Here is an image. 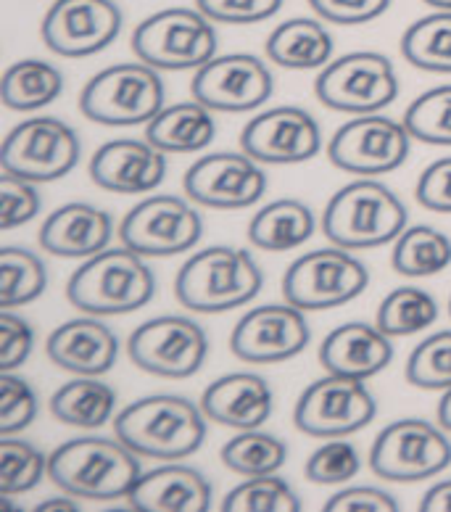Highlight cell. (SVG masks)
Wrapping results in <instances>:
<instances>
[{
    "label": "cell",
    "mask_w": 451,
    "mask_h": 512,
    "mask_svg": "<svg viewBox=\"0 0 451 512\" xmlns=\"http://www.w3.org/2000/svg\"><path fill=\"white\" fill-rule=\"evenodd\" d=\"M317 101L341 114H378L399 98V77L391 59L375 51H354L322 66L314 82Z\"/></svg>",
    "instance_id": "cell-8"
},
{
    "label": "cell",
    "mask_w": 451,
    "mask_h": 512,
    "mask_svg": "<svg viewBox=\"0 0 451 512\" xmlns=\"http://www.w3.org/2000/svg\"><path fill=\"white\" fill-rule=\"evenodd\" d=\"M333 35L325 30L320 19L296 16L277 24L267 37V59L283 69H322L333 61Z\"/></svg>",
    "instance_id": "cell-28"
},
{
    "label": "cell",
    "mask_w": 451,
    "mask_h": 512,
    "mask_svg": "<svg viewBox=\"0 0 451 512\" xmlns=\"http://www.w3.org/2000/svg\"><path fill=\"white\" fill-rule=\"evenodd\" d=\"M407 381L425 391L451 388V330L422 338L407 359Z\"/></svg>",
    "instance_id": "cell-40"
},
{
    "label": "cell",
    "mask_w": 451,
    "mask_h": 512,
    "mask_svg": "<svg viewBox=\"0 0 451 512\" xmlns=\"http://www.w3.org/2000/svg\"><path fill=\"white\" fill-rule=\"evenodd\" d=\"M436 415H438V425H441L444 431L451 433V388H446L444 396H441Z\"/></svg>",
    "instance_id": "cell-50"
},
{
    "label": "cell",
    "mask_w": 451,
    "mask_h": 512,
    "mask_svg": "<svg viewBox=\"0 0 451 512\" xmlns=\"http://www.w3.org/2000/svg\"><path fill=\"white\" fill-rule=\"evenodd\" d=\"M211 22L259 24L267 22L283 8V0H196Z\"/></svg>",
    "instance_id": "cell-45"
},
{
    "label": "cell",
    "mask_w": 451,
    "mask_h": 512,
    "mask_svg": "<svg viewBox=\"0 0 451 512\" xmlns=\"http://www.w3.org/2000/svg\"><path fill=\"white\" fill-rule=\"evenodd\" d=\"M127 354L132 365L143 373L180 381L204 367L209 357V336L190 317L161 315L132 330Z\"/></svg>",
    "instance_id": "cell-12"
},
{
    "label": "cell",
    "mask_w": 451,
    "mask_h": 512,
    "mask_svg": "<svg viewBox=\"0 0 451 512\" xmlns=\"http://www.w3.org/2000/svg\"><path fill=\"white\" fill-rule=\"evenodd\" d=\"M45 288L48 270L35 251L19 246H6L0 251V307H27L43 296Z\"/></svg>",
    "instance_id": "cell-35"
},
{
    "label": "cell",
    "mask_w": 451,
    "mask_h": 512,
    "mask_svg": "<svg viewBox=\"0 0 451 512\" xmlns=\"http://www.w3.org/2000/svg\"><path fill=\"white\" fill-rule=\"evenodd\" d=\"M64 90V74L48 61L22 59L8 66L0 85V96L6 109L37 111L53 103Z\"/></svg>",
    "instance_id": "cell-31"
},
{
    "label": "cell",
    "mask_w": 451,
    "mask_h": 512,
    "mask_svg": "<svg viewBox=\"0 0 451 512\" xmlns=\"http://www.w3.org/2000/svg\"><path fill=\"white\" fill-rule=\"evenodd\" d=\"M219 40L214 22L201 8H164L135 27L132 51L138 61L159 72L201 69L217 56Z\"/></svg>",
    "instance_id": "cell-7"
},
{
    "label": "cell",
    "mask_w": 451,
    "mask_h": 512,
    "mask_svg": "<svg viewBox=\"0 0 451 512\" xmlns=\"http://www.w3.org/2000/svg\"><path fill=\"white\" fill-rule=\"evenodd\" d=\"M325 512H399V502L383 489L349 486L328 499Z\"/></svg>",
    "instance_id": "cell-48"
},
{
    "label": "cell",
    "mask_w": 451,
    "mask_h": 512,
    "mask_svg": "<svg viewBox=\"0 0 451 512\" xmlns=\"http://www.w3.org/2000/svg\"><path fill=\"white\" fill-rule=\"evenodd\" d=\"M420 512H451V478L428 489L420 502Z\"/></svg>",
    "instance_id": "cell-49"
},
{
    "label": "cell",
    "mask_w": 451,
    "mask_h": 512,
    "mask_svg": "<svg viewBox=\"0 0 451 512\" xmlns=\"http://www.w3.org/2000/svg\"><path fill=\"white\" fill-rule=\"evenodd\" d=\"M211 497V483L196 468L169 462L143 473L127 502L138 512H206Z\"/></svg>",
    "instance_id": "cell-26"
},
{
    "label": "cell",
    "mask_w": 451,
    "mask_h": 512,
    "mask_svg": "<svg viewBox=\"0 0 451 512\" xmlns=\"http://www.w3.org/2000/svg\"><path fill=\"white\" fill-rule=\"evenodd\" d=\"M35 185L37 183H32V180L3 172V177H0V222H3V230L27 225L40 214L43 198H40V191Z\"/></svg>",
    "instance_id": "cell-43"
},
{
    "label": "cell",
    "mask_w": 451,
    "mask_h": 512,
    "mask_svg": "<svg viewBox=\"0 0 451 512\" xmlns=\"http://www.w3.org/2000/svg\"><path fill=\"white\" fill-rule=\"evenodd\" d=\"M312 341L304 309L285 304H264L238 320L230 336V352L248 365H277L299 357Z\"/></svg>",
    "instance_id": "cell-19"
},
{
    "label": "cell",
    "mask_w": 451,
    "mask_h": 512,
    "mask_svg": "<svg viewBox=\"0 0 451 512\" xmlns=\"http://www.w3.org/2000/svg\"><path fill=\"white\" fill-rule=\"evenodd\" d=\"M438 320V301L433 293L417 286L393 288L386 299L380 301L375 325L386 336H417Z\"/></svg>",
    "instance_id": "cell-34"
},
{
    "label": "cell",
    "mask_w": 451,
    "mask_h": 512,
    "mask_svg": "<svg viewBox=\"0 0 451 512\" xmlns=\"http://www.w3.org/2000/svg\"><path fill=\"white\" fill-rule=\"evenodd\" d=\"M301 499L291 483L277 473L251 476L227 491L222 499V512H299Z\"/></svg>",
    "instance_id": "cell-38"
},
{
    "label": "cell",
    "mask_w": 451,
    "mask_h": 512,
    "mask_svg": "<svg viewBox=\"0 0 451 512\" xmlns=\"http://www.w3.org/2000/svg\"><path fill=\"white\" fill-rule=\"evenodd\" d=\"M370 286V272L341 246L309 251L288 267L283 296L304 312H325L359 299Z\"/></svg>",
    "instance_id": "cell-9"
},
{
    "label": "cell",
    "mask_w": 451,
    "mask_h": 512,
    "mask_svg": "<svg viewBox=\"0 0 451 512\" xmlns=\"http://www.w3.org/2000/svg\"><path fill=\"white\" fill-rule=\"evenodd\" d=\"M53 365L72 375H106L117 365L119 341L114 330L95 317H74L53 330L45 344Z\"/></svg>",
    "instance_id": "cell-23"
},
{
    "label": "cell",
    "mask_w": 451,
    "mask_h": 512,
    "mask_svg": "<svg viewBox=\"0 0 451 512\" xmlns=\"http://www.w3.org/2000/svg\"><path fill=\"white\" fill-rule=\"evenodd\" d=\"M201 404L180 394H153L127 404L114 417V436L140 457L161 462L185 460L206 441Z\"/></svg>",
    "instance_id": "cell-1"
},
{
    "label": "cell",
    "mask_w": 451,
    "mask_h": 512,
    "mask_svg": "<svg viewBox=\"0 0 451 512\" xmlns=\"http://www.w3.org/2000/svg\"><path fill=\"white\" fill-rule=\"evenodd\" d=\"M407 206L375 177L343 185L322 212V233L333 246L349 251L378 249L407 230Z\"/></svg>",
    "instance_id": "cell-4"
},
{
    "label": "cell",
    "mask_w": 451,
    "mask_h": 512,
    "mask_svg": "<svg viewBox=\"0 0 451 512\" xmlns=\"http://www.w3.org/2000/svg\"><path fill=\"white\" fill-rule=\"evenodd\" d=\"M262 286V267L246 249L209 246L182 264L175 280V293L177 301L190 312L222 315L251 304Z\"/></svg>",
    "instance_id": "cell-3"
},
{
    "label": "cell",
    "mask_w": 451,
    "mask_h": 512,
    "mask_svg": "<svg viewBox=\"0 0 451 512\" xmlns=\"http://www.w3.org/2000/svg\"><path fill=\"white\" fill-rule=\"evenodd\" d=\"M309 6L325 22L357 27L380 19L391 6V0H309Z\"/></svg>",
    "instance_id": "cell-46"
},
{
    "label": "cell",
    "mask_w": 451,
    "mask_h": 512,
    "mask_svg": "<svg viewBox=\"0 0 451 512\" xmlns=\"http://www.w3.org/2000/svg\"><path fill=\"white\" fill-rule=\"evenodd\" d=\"M393 359L391 336L378 325L367 322H346L330 330L320 346V365L333 375L367 381L383 373Z\"/></svg>",
    "instance_id": "cell-25"
},
{
    "label": "cell",
    "mask_w": 451,
    "mask_h": 512,
    "mask_svg": "<svg viewBox=\"0 0 451 512\" xmlns=\"http://www.w3.org/2000/svg\"><path fill=\"white\" fill-rule=\"evenodd\" d=\"M185 196L198 206L233 212L259 204L267 193V175L246 151L201 156L182 177Z\"/></svg>",
    "instance_id": "cell-17"
},
{
    "label": "cell",
    "mask_w": 451,
    "mask_h": 512,
    "mask_svg": "<svg viewBox=\"0 0 451 512\" xmlns=\"http://www.w3.org/2000/svg\"><path fill=\"white\" fill-rule=\"evenodd\" d=\"M314 230H317V220L304 201L280 198V201L262 206L254 214V220L248 222V241L254 243L256 249L283 254V251L304 246L314 235Z\"/></svg>",
    "instance_id": "cell-29"
},
{
    "label": "cell",
    "mask_w": 451,
    "mask_h": 512,
    "mask_svg": "<svg viewBox=\"0 0 451 512\" xmlns=\"http://www.w3.org/2000/svg\"><path fill=\"white\" fill-rule=\"evenodd\" d=\"M451 465V441L444 428L404 417L386 425L372 441L370 468L383 481L417 483L436 478Z\"/></svg>",
    "instance_id": "cell-10"
},
{
    "label": "cell",
    "mask_w": 451,
    "mask_h": 512,
    "mask_svg": "<svg viewBox=\"0 0 451 512\" xmlns=\"http://www.w3.org/2000/svg\"><path fill=\"white\" fill-rule=\"evenodd\" d=\"M164 177H167V154L153 146L148 138L109 140L90 159V180L109 193L138 196L159 188Z\"/></svg>",
    "instance_id": "cell-21"
},
{
    "label": "cell",
    "mask_w": 451,
    "mask_h": 512,
    "mask_svg": "<svg viewBox=\"0 0 451 512\" xmlns=\"http://www.w3.org/2000/svg\"><path fill=\"white\" fill-rule=\"evenodd\" d=\"M37 417V394L24 378L3 373L0 378V436L27 431Z\"/></svg>",
    "instance_id": "cell-42"
},
{
    "label": "cell",
    "mask_w": 451,
    "mask_h": 512,
    "mask_svg": "<svg viewBox=\"0 0 451 512\" xmlns=\"http://www.w3.org/2000/svg\"><path fill=\"white\" fill-rule=\"evenodd\" d=\"M407 125L383 114H359L338 127L328 143L333 167L357 177H380L409 159L412 143Z\"/></svg>",
    "instance_id": "cell-14"
},
{
    "label": "cell",
    "mask_w": 451,
    "mask_h": 512,
    "mask_svg": "<svg viewBox=\"0 0 451 512\" xmlns=\"http://www.w3.org/2000/svg\"><path fill=\"white\" fill-rule=\"evenodd\" d=\"M117 410V391L95 375H77L53 391L51 415L64 425L95 431L103 428Z\"/></svg>",
    "instance_id": "cell-30"
},
{
    "label": "cell",
    "mask_w": 451,
    "mask_h": 512,
    "mask_svg": "<svg viewBox=\"0 0 451 512\" xmlns=\"http://www.w3.org/2000/svg\"><path fill=\"white\" fill-rule=\"evenodd\" d=\"M241 148L259 164H301L322 151V130L306 109L275 106L243 127Z\"/></svg>",
    "instance_id": "cell-20"
},
{
    "label": "cell",
    "mask_w": 451,
    "mask_h": 512,
    "mask_svg": "<svg viewBox=\"0 0 451 512\" xmlns=\"http://www.w3.org/2000/svg\"><path fill=\"white\" fill-rule=\"evenodd\" d=\"M401 56L422 72L451 74V11L417 19L401 37Z\"/></svg>",
    "instance_id": "cell-33"
},
{
    "label": "cell",
    "mask_w": 451,
    "mask_h": 512,
    "mask_svg": "<svg viewBox=\"0 0 451 512\" xmlns=\"http://www.w3.org/2000/svg\"><path fill=\"white\" fill-rule=\"evenodd\" d=\"M146 138L164 154H196L217 138V119L204 103L182 101L164 106L146 125Z\"/></svg>",
    "instance_id": "cell-27"
},
{
    "label": "cell",
    "mask_w": 451,
    "mask_h": 512,
    "mask_svg": "<svg viewBox=\"0 0 451 512\" xmlns=\"http://www.w3.org/2000/svg\"><path fill=\"white\" fill-rule=\"evenodd\" d=\"M227 470H233L238 476H267L277 473L285 465L288 447L283 439H277L275 433H264L262 428H248L238 431V436L227 441L219 452Z\"/></svg>",
    "instance_id": "cell-36"
},
{
    "label": "cell",
    "mask_w": 451,
    "mask_h": 512,
    "mask_svg": "<svg viewBox=\"0 0 451 512\" xmlns=\"http://www.w3.org/2000/svg\"><path fill=\"white\" fill-rule=\"evenodd\" d=\"M122 32V8L114 0H56L43 24L45 48L64 59H85L109 48Z\"/></svg>",
    "instance_id": "cell-18"
},
{
    "label": "cell",
    "mask_w": 451,
    "mask_h": 512,
    "mask_svg": "<svg viewBox=\"0 0 451 512\" xmlns=\"http://www.w3.org/2000/svg\"><path fill=\"white\" fill-rule=\"evenodd\" d=\"M51 468V454L40 452L35 444L14 436H3L0 441V497L27 494L43 483Z\"/></svg>",
    "instance_id": "cell-37"
},
{
    "label": "cell",
    "mask_w": 451,
    "mask_h": 512,
    "mask_svg": "<svg viewBox=\"0 0 451 512\" xmlns=\"http://www.w3.org/2000/svg\"><path fill=\"white\" fill-rule=\"evenodd\" d=\"M127 249L143 256H177L196 249L204 238V220L190 201L180 196H148L127 212L119 225Z\"/></svg>",
    "instance_id": "cell-15"
},
{
    "label": "cell",
    "mask_w": 451,
    "mask_h": 512,
    "mask_svg": "<svg viewBox=\"0 0 451 512\" xmlns=\"http://www.w3.org/2000/svg\"><path fill=\"white\" fill-rule=\"evenodd\" d=\"M111 238H114L111 214L85 201L59 206L43 222L37 235V241L48 254L64 259H90L109 249Z\"/></svg>",
    "instance_id": "cell-24"
},
{
    "label": "cell",
    "mask_w": 451,
    "mask_h": 512,
    "mask_svg": "<svg viewBox=\"0 0 451 512\" xmlns=\"http://www.w3.org/2000/svg\"><path fill=\"white\" fill-rule=\"evenodd\" d=\"M393 270L404 278H430L444 272L451 264L449 235L430 225L407 227L393 241L391 251Z\"/></svg>",
    "instance_id": "cell-32"
},
{
    "label": "cell",
    "mask_w": 451,
    "mask_h": 512,
    "mask_svg": "<svg viewBox=\"0 0 451 512\" xmlns=\"http://www.w3.org/2000/svg\"><path fill=\"white\" fill-rule=\"evenodd\" d=\"M3 172L32 183H53L77 167L80 138L64 119L30 117L8 132L0 148Z\"/></svg>",
    "instance_id": "cell-13"
},
{
    "label": "cell",
    "mask_w": 451,
    "mask_h": 512,
    "mask_svg": "<svg viewBox=\"0 0 451 512\" xmlns=\"http://www.w3.org/2000/svg\"><path fill=\"white\" fill-rule=\"evenodd\" d=\"M449 315H451V299H449Z\"/></svg>",
    "instance_id": "cell-53"
},
{
    "label": "cell",
    "mask_w": 451,
    "mask_h": 512,
    "mask_svg": "<svg viewBox=\"0 0 451 512\" xmlns=\"http://www.w3.org/2000/svg\"><path fill=\"white\" fill-rule=\"evenodd\" d=\"M422 3L433 8V11H451V0H422Z\"/></svg>",
    "instance_id": "cell-52"
},
{
    "label": "cell",
    "mask_w": 451,
    "mask_h": 512,
    "mask_svg": "<svg viewBox=\"0 0 451 512\" xmlns=\"http://www.w3.org/2000/svg\"><path fill=\"white\" fill-rule=\"evenodd\" d=\"M362 470V454L351 441L328 439L322 447L309 454L304 465L306 478L320 486H338L349 483L359 476Z\"/></svg>",
    "instance_id": "cell-41"
},
{
    "label": "cell",
    "mask_w": 451,
    "mask_h": 512,
    "mask_svg": "<svg viewBox=\"0 0 451 512\" xmlns=\"http://www.w3.org/2000/svg\"><path fill=\"white\" fill-rule=\"evenodd\" d=\"M378 415V402L364 381L328 373L304 394L293 410V425L314 439H346L362 431Z\"/></svg>",
    "instance_id": "cell-11"
},
{
    "label": "cell",
    "mask_w": 451,
    "mask_h": 512,
    "mask_svg": "<svg viewBox=\"0 0 451 512\" xmlns=\"http://www.w3.org/2000/svg\"><path fill=\"white\" fill-rule=\"evenodd\" d=\"M143 476L140 454L124 441L103 436H80L64 441L51 452L48 478L64 494L80 499H122L130 497L138 478Z\"/></svg>",
    "instance_id": "cell-2"
},
{
    "label": "cell",
    "mask_w": 451,
    "mask_h": 512,
    "mask_svg": "<svg viewBox=\"0 0 451 512\" xmlns=\"http://www.w3.org/2000/svg\"><path fill=\"white\" fill-rule=\"evenodd\" d=\"M415 196L417 204H422L430 212L451 214V156L436 159L422 169Z\"/></svg>",
    "instance_id": "cell-47"
},
{
    "label": "cell",
    "mask_w": 451,
    "mask_h": 512,
    "mask_svg": "<svg viewBox=\"0 0 451 512\" xmlns=\"http://www.w3.org/2000/svg\"><path fill=\"white\" fill-rule=\"evenodd\" d=\"M275 93L270 66L251 53L214 56L196 69L190 82V96L206 109L222 114H243L270 101Z\"/></svg>",
    "instance_id": "cell-16"
},
{
    "label": "cell",
    "mask_w": 451,
    "mask_h": 512,
    "mask_svg": "<svg viewBox=\"0 0 451 512\" xmlns=\"http://www.w3.org/2000/svg\"><path fill=\"white\" fill-rule=\"evenodd\" d=\"M409 135L428 146H451V85H441L420 98L404 114Z\"/></svg>",
    "instance_id": "cell-39"
},
{
    "label": "cell",
    "mask_w": 451,
    "mask_h": 512,
    "mask_svg": "<svg viewBox=\"0 0 451 512\" xmlns=\"http://www.w3.org/2000/svg\"><path fill=\"white\" fill-rule=\"evenodd\" d=\"M35 349V330L24 317L14 315L11 309H3L0 315V370L14 373L30 359Z\"/></svg>",
    "instance_id": "cell-44"
},
{
    "label": "cell",
    "mask_w": 451,
    "mask_h": 512,
    "mask_svg": "<svg viewBox=\"0 0 451 512\" xmlns=\"http://www.w3.org/2000/svg\"><path fill=\"white\" fill-rule=\"evenodd\" d=\"M201 410L211 423L235 431L262 428L275 412V394L262 375L227 373L204 388Z\"/></svg>",
    "instance_id": "cell-22"
},
{
    "label": "cell",
    "mask_w": 451,
    "mask_h": 512,
    "mask_svg": "<svg viewBox=\"0 0 451 512\" xmlns=\"http://www.w3.org/2000/svg\"><path fill=\"white\" fill-rule=\"evenodd\" d=\"M156 293V275L146 256L127 249H103L85 259L66 286V299L82 315H130Z\"/></svg>",
    "instance_id": "cell-5"
},
{
    "label": "cell",
    "mask_w": 451,
    "mask_h": 512,
    "mask_svg": "<svg viewBox=\"0 0 451 512\" xmlns=\"http://www.w3.org/2000/svg\"><path fill=\"white\" fill-rule=\"evenodd\" d=\"M37 510H40V512H48V510H69V512H74V510H77V505H74L72 494H69V497L48 499V502H43V505L37 507Z\"/></svg>",
    "instance_id": "cell-51"
},
{
    "label": "cell",
    "mask_w": 451,
    "mask_h": 512,
    "mask_svg": "<svg viewBox=\"0 0 451 512\" xmlns=\"http://www.w3.org/2000/svg\"><path fill=\"white\" fill-rule=\"evenodd\" d=\"M167 101L159 69L130 61L93 74L80 93V111L103 127L148 125Z\"/></svg>",
    "instance_id": "cell-6"
}]
</instances>
